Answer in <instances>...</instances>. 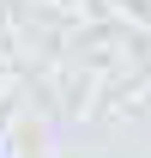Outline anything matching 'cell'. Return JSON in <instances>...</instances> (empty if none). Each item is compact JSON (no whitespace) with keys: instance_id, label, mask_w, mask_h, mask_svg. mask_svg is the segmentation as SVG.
Masks as SVG:
<instances>
[]
</instances>
